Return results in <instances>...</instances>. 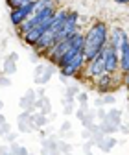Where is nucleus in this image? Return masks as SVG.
Instances as JSON below:
<instances>
[{"label":"nucleus","instance_id":"ddd939ff","mask_svg":"<svg viewBox=\"0 0 129 155\" xmlns=\"http://www.w3.org/2000/svg\"><path fill=\"white\" fill-rule=\"evenodd\" d=\"M30 2H35V0H8V4H9L11 9L21 8V6H24V4H30Z\"/></svg>","mask_w":129,"mask_h":155},{"label":"nucleus","instance_id":"7ed1b4c3","mask_svg":"<svg viewBox=\"0 0 129 155\" xmlns=\"http://www.w3.org/2000/svg\"><path fill=\"white\" fill-rule=\"evenodd\" d=\"M102 54H103V59H105V72L116 74L120 70V54L109 45L102 50Z\"/></svg>","mask_w":129,"mask_h":155},{"label":"nucleus","instance_id":"9b49d317","mask_svg":"<svg viewBox=\"0 0 129 155\" xmlns=\"http://www.w3.org/2000/svg\"><path fill=\"white\" fill-rule=\"evenodd\" d=\"M113 83H114V74H109V72L102 74L96 80V87H98L100 92H109L113 89Z\"/></svg>","mask_w":129,"mask_h":155},{"label":"nucleus","instance_id":"f8f14e48","mask_svg":"<svg viewBox=\"0 0 129 155\" xmlns=\"http://www.w3.org/2000/svg\"><path fill=\"white\" fill-rule=\"evenodd\" d=\"M120 70L122 72H127L129 70V41L120 50Z\"/></svg>","mask_w":129,"mask_h":155},{"label":"nucleus","instance_id":"423d86ee","mask_svg":"<svg viewBox=\"0 0 129 155\" xmlns=\"http://www.w3.org/2000/svg\"><path fill=\"white\" fill-rule=\"evenodd\" d=\"M85 65H87V59H85V54L81 52V54H78L76 57H74V59H72L68 65L61 67V76H65V78H72V76H76Z\"/></svg>","mask_w":129,"mask_h":155},{"label":"nucleus","instance_id":"1a4fd4ad","mask_svg":"<svg viewBox=\"0 0 129 155\" xmlns=\"http://www.w3.org/2000/svg\"><path fill=\"white\" fill-rule=\"evenodd\" d=\"M129 41V37H127V33H125V30L124 28H113L109 31V46H113L118 54H120V50H122V46L125 45Z\"/></svg>","mask_w":129,"mask_h":155},{"label":"nucleus","instance_id":"2eb2a0df","mask_svg":"<svg viewBox=\"0 0 129 155\" xmlns=\"http://www.w3.org/2000/svg\"><path fill=\"white\" fill-rule=\"evenodd\" d=\"M114 2H116V4H122V6H124V4H129V0H114Z\"/></svg>","mask_w":129,"mask_h":155},{"label":"nucleus","instance_id":"f257e3e1","mask_svg":"<svg viewBox=\"0 0 129 155\" xmlns=\"http://www.w3.org/2000/svg\"><path fill=\"white\" fill-rule=\"evenodd\" d=\"M109 45V26L103 21H96L89 26L85 31V45H83V54L87 63L92 61L102 50Z\"/></svg>","mask_w":129,"mask_h":155},{"label":"nucleus","instance_id":"4468645a","mask_svg":"<svg viewBox=\"0 0 129 155\" xmlns=\"http://www.w3.org/2000/svg\"><path fill=\"white\" fill-rule=\"evenodd\" d=\"M124 85L127 87V91H129V70L127 72H124Z\"/></svg>","mask_w":129,"mask_h":155},{"label":"nucleus","instance_id":"20e7f679","mask_svg":"<svg viewBox=\"0 0 129 155\" xmlns=\"http://www.w3.org/2000/svg\"><path fill=\"white\" fill-rule=\"evenodd\" d=\"M78 18H79V15L76 11H68L66 22H65L61 33L57 35V43L59 41H65V39H70V37H74V35L78 33Z\"/></svg>","mask_w":129,"mask_h":155},{"label":"nucleus","instance_id":"0eeeda50","mask_svg":"<svg viewBox=\"0 0 129 155\" xmlns=\"http://www.w3.org/2000/svg\"><path fill=\"white\" fill-rule=\"evenodd\" d=\"M53 21V18H52ZM52 21H44V22H41L39 26H35V28H31L28 33H24L22 35V39H24V43L26 45H31V46H35L37 45V41H39V39L43 37V33L52 26Z\"/></svg>","mask_w":129,"mask_h":155},{"label":"nucleus","instance_id":"39448f33","mask_svg":"<svg viewBox=\"0 0 129 155\" xmlns=\"http://www.w3.org/2000/svg\"><path fill=\"white\" fill-rule=\"evenodd\" d=\"M55 43H57V33H55L52 28H48V30L43 33V37L37 41V45H35L33 48H35L37 52H41V54H48Z\"/></svg>","mask_w":129,"mask_h":155},{"label":"nucleus","instance_id":"f03ea898","mask_svg":"<svg viewBox=\"0 0 129 155\" xmlns=\"http://www.w3.org/2000/svg\"><path fill=\"white\" fill-rule=\"evenodd\" d=\"M35 6H37V0H35V2H30V4H24V6H21V8L11 9V15H9L11 24H15V26L18 28V26L26 21V18H30V17L35 13Z\"/></svg>","mask_w":129,"mask_h":155},{"label":"nucleus","instance_id":"6e6552de","mask_svg":"<svg viewBox=\"0 0 129 155\" xmlns=\"http://www.w3.org/2000/svg\"><path fill=\"white\" fill-rule=\"evenodd\" d=\"M70 46H72V41H70V39H65V41L55 43V45L52 46V50L46 54V55H48V59H50L52 63H55V65H59L61 57L68 52V48H70Z\"/></svg>","mask_w":129,"mask_h":155},{"label":"nucleus","instance_id":"9d476101","mask_svg":"<svg viewBox=\"0 0 129 155\" xmlns=\"http://www.w3.org/2000/svg\"><path fill=\"white\" fill-rule=\"evenodd\" d=\"M87 74L90 78H94V80H98L102 74H105V59H103V54H98L92 61L87 63Z\"/></svg>","mask_w":129,"mask_h":155}]
</instances>
